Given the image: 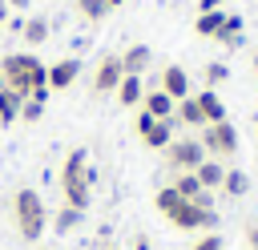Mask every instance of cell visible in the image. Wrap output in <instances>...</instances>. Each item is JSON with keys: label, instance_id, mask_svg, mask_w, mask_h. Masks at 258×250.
Returning a JSON list of instances; mask_svg holds the SVG:
<instances>
[{"label": "cell", "instance_id": "obj_1", "mask_svg": "<svg viewBox=\"0 0 258 250\" xmlns=\"http://www.w3.org/2000/svg\"><path fill=\"white\" fill-rule=\"evenodd\" d=\"M0 85L20 97H32L36 89H48V65H40L32 52H8L0 60Z\"/></svg>", "mask_w": 258, "mask_h": 250}, {"label": "cell", "instance_id": "obj_2", "mask_svg": "<svg viewBox=\"0 0 258 250\" xmlns=\"http://www.w3.org/2000/svg\"><path fill=\"white\" fill-rule=\"evenodd\" d=\"M153 202H157V210L169 218V226H177V230H214V222H218V214H214L210 206H198V202L181 198L173 185L157 190Z\"/></svg>", "mask_w": 258, "mask_h": 250}, {"label": "cell", "instance_id": "obj_3", "mask_svg": "<svg viewBox=\"0 0 258 250\" xmlns=\"http://www.w3.org/2000/svg\"><path fill=\"white\" fill-rule=\"evenodd\" d=\"M93 181H97V169H89L85 149H69V157H64V165H60L64 206H73V210L85 214V206H89V185H93Z\"/></svg>", "mask_w": 258, "mask_h": 250}, {"label": "cell", "instance_id": "obj_4", "mask_svg": "<svg viewBox=\"0 0 258 250\" xmlns=\"http://www.w3.org/2000/svg\"><path fill=\"white\" fill-rule=\"evenodd\" d=\"M12 222H16V234L24 242H36L44 234L48 210H44V202H40L36 190H16V198H12Z\"/></svg>", "mask_w": 258, "mask_h": 250}, {"label": "cell", "instance_id": "obj_5", "mask_svg": "<svg viewBox=\"0 0 258 250\" xmlns=\"http://www.w3.org/2000/svg\"><path fill=\"white\" fill-rule=\"evenodd\" d=\"M161 157H165V165H169V169L189 173V169H198V165L206 161V149H202V141H198V137H173V141L161 149Z\"/></svg>", "mask_w": 258, "mask_h": 250}, {"label": "cell", "instance_id": "obj_6", "mask_svg": "<svg viewBox=\"0 0 258 250\" xmlns=\"http://www.w3.org/2000/svg\"><path fill=\"white\" fill-rule=\"evenodd\" d=\"M198 141H202L206 157H230V153L238 149V129H234L230 121H214V125H206V133H202Z\"/></svg>", "mask_w": 258, "mask_h": 250}, {"label": "cell", "instance_id": "obj_7", "mask_svg": "<svg viewBox=\"0 0 258 250\" xmlns=\"http://www.w3.org/2000/svg\"><path fill=\"white\" fill-rule=\"evenodd\" d=\"M121 77H125V69H121V56H117V52H105V56L97 60V73H93V93H97V97H105V93H117Z\"/></svg>", "mask_w": 258, "mask_h": 250}, {"label": "cell", "instance_id": "obj_8", "mask_svg": "<svg viewBox=\"0 0 258 250\" xmlns=\"http://www.w3.org/2000/svg\"><path fill=\"white\" fill-rule=\"evenodd\" d=\"M77 77H81V60H77V56H64V60H56V65L48 69V93H60V89H69Z\"/></svg>", "mask_w": 258, "mask_h": 250}, {"label": "cell", "instance_id": "obj_9", "mask_svg": "<svg viewBox=\"0 0 258 250\" xmlns=\"http://www.w3.org/2000/svg\"><path fill=\"white\" fill-rule=\"evenodd\" d=\"M161 93L173 97V101L189 97V73H185L181 65H165V69H161Z\"/></svg>", "mask_w": 258, "mask_h": 250}, {"label": "cell", "instance_id": "obj_10", "mask_svg": "<svg viewBox=\"0 0 258 250\" xmlns=\"http://www.w3.org/2000/svg\"><path fill=\"white\" fill-rule=\"evenodd\" d=\"M149 60H153L149 44H129V48L121 52V69H125V77H141V73L149 69Z\"/></svg>", "mask_w": 258, "mask_h": 250}, {"label": "cell", "instance_id": "obj_11", "mask_svg": "<svg viewBox=\"0 0 258 250\" xmlns=\"http://www.w3.org/2000/svg\"><path fill=\"white\" fill-rule=\"evenodd\" d=\"M173 105H177V101L165 97L161 89H149V93L141 97V109H145L149 117H157V121H169V117H173Z\"/></svg>", "mask_w": 258, "mask_h": 250}, {"label": "cell", "instance_id": "obj_12", "mask_svg": "<svg viewBox=\"0 0 258 250\" xmlns=\"http://www.w3.org/2000/svg\"><path fill=\"white\" fill-rule=\"evenodd\" d=\"M194 101H198V109H202V121H206V125H214V121H226V105H222V97H218L214 89L198 93Z\"/></svg>", "mask_w": 258, "mask_h": 250}, {"label": "cell", "instance_id": "obj_13", "mask_svg": "<svg viewBox=\"0 0 258 250\" xmlns=\"http://www.w3.org/2000/svg\"><path fill=\"white\" fill-rule=\"evenodd\" d=\"M173 129H177V121L169 117V121H153L145 133H141V141L149 145V149H165L169 141H173Z\"/></svg>", "mask_w": 258, "mask_h": 250}, {"label": "cell", "instance_id": "obj_14", "mask_svg": "<svg viewBox=\"0 0 258 250\" xmlns=\"http://www.w3.org/2000/svg\"><path fill=\"white\" fill-rule=\"evenodd\" d=\"M141 97H145L141 77H121V85H117V101H121L125 109H133V105H141Z\"/></svg>", "mask_w": 258, "mask_h": 250}, {"label": "cell", "instance_id": "obj_15", "mask_svg": "<svg viewBox=\"0 0 258 250\" xmlns=\"http://www.w3.org/2000/svg\"><path fill=\"white\" fill-rule=\"evenodd\" d=\"M194 177L202 181V190H214V185H222V177H226V165H222V161H214V157H206V161L194 169Z\"/></svg>", "mask_w": 258, "mask_h": 250}, {"label": "cell", "instance_id": "obj_16", "mask_svg": "<svg viewBox=\"0 0 258 250\" xmlns=\"http://www.w3.org/2000/svg\"><path fill=\"white\" fill-rule=\"evenodd\" d=\"M173 121H177V125H206V121H202V109H198L194 97H181V101L173 105Z\"/></svg>", "mask_w": 258, "mask_h": 250}, {"label": "cell", "instance_id": "obj_17", "mask_svg": "<svg viewBox=\"0 0 258 250\" xmlns=\"http://www.w3.org/2000/svg\"><path fill=\"white\" fill-rule=\"evenodd\" d=\"M20 93H12V89H4L0 85V125H12L16 117H20Z\"/></svg>", "mask_w": 258, "mask_h": 250}, {"label": "cell", "instance_id": "obj_18", "mask_svg": "<svg viewBox=\"0 0 258 250\" xmlns=\"http://www.w3.org/2000/svg\"><path fill=\"white\" fill-rule=\"evenodd\" d=\"M222 20H226V12H222V8H210V12H202V16L194 20V32H198V36H210V40H214V32L222 28Z\"/></svg>", "mask_w": 258, "mask_h": 250}, {"label": "cell", "instance_id": "obj_19", "mask_svg": "<svg viewBox=\"0 0 258 250\" xmlns=\"http://www.w3.org/2000/svg\"><path fill=\"white\" fill-rule=\"evenodd\" d=\"M20 36H24L32 48H36V44H44V40H48V20H44V16H32V20H24Z\"/></svg>", "mask_w": 258, "mask_h": 250}, {"label": "cell", "instance_id": "obj_20", "mask_svg": "<svg viewBox=\"0 0 258 250\" xmlns=\"http://www.w3.org/2000/svg\"><path fill=\"white\" fill-rule=\"evenodd\" d=\"M238 36H242V16L226 12V20H222V28L214 32V40H218V44H238Z\"/></svg>", "mask_w": 258, "mask_h": 250}, {"label": "cell", "instance_id": "obj_21", "mask_svg": "<svg viewBox=\"0 0 258 250\" xmlns=\"http://www.w3.org/2000/svg\"><path fill=\"white\" fill-rule=\"evenodd\" d=\"M246 185H250V177H246L242 169H226V177H222V190H226L230 198H242V194H246Z\"/></svg>", "mask_w": 258, "mask_h": 250}, {"label": "cell", "instance_id": "obj_22", "mask_svg": "<svg viewBox=\"0 0 258 250\" xmlns=\"http://www.w3.org/2000/svg\"><path fill=\"white\" fill-rule=\"evenodd\" d=\"M77 12L89 20V24H101L105 16H109V8H105V0H77Z\"/></svg>", "mask_w": 258, "mask_h": 250}, {"label": "cell", "instance_id": "obj_23", "mask_svg": "<svg viewBox=\"0 0 258 250\" xmlns=\"http://www.w3.org/2000/svg\"><path fill=\"white\" fill-rule=\"evenodd\" d=\"M173 190H177L181 198H189V202H194V198L202 194V181H198V177H194V169H189V173H177V177H173Z\"/></svg>", "mask_w": 258, "mask_h": 250}, {"label": "cell", "instance_id": "obj_24", "mask_svg": "<svg viewBox=\"0 0 258 250\" xmlns=\"http://www.w3.org/2000/svg\"><path fill=\"white\" fill-rule=\"evenodd\" d=\"M77 222H81V210H73V206H60V210H56V218H52V226H56L60 234L77 230Z\"/></svg>", "mask_w": 258, "mask_h": 250}, {"label": "cell", "instance_id": "obj_25", "mask_svg": "<svg viewBox=\"0 0 258 250\" xmlns=\"http://www.w3.org/2000/svg\"><path fill=\"white\" fill-rule=\"evenodd\" d=\"M202 77H206V89H218V85H222V81L230 77V69H226L222 60H210V65L202 69Z\"/></svg>", "mask_w": 258, "mask_h": 250}, {"label": "cell", "instance_id": "obj_26", "mask_svg": "<svg viewBox=\"0 0 258 250\" xmlns=\"http://www.w3.org/2000/svg\"><path fill=\"white\" fill-rule=\"evenodd\" d=\"M40 117H44V101H40V97H24V101H20V121L32 125V121H40Z\"/></svg>", "mask_w": 258, "mask_h": 250}, {"label": "cell", "instance_id": "obj_27", "mask_svg": "<svg viewBox=\"0 0 258 250\" xmlns=\"http://www.w3.org/2000/svg\"><path fill=\"white\" fill-rule=\"evenodd\" d=\"M189 250H222V234H214V230H210V234H202Z\"/></svg>", "mask_w": 258, "mask_h": 250}, {"label": "cell", "instance_id": "obj_28", "mask_svg": "<svg viewBox=\"0 0 258 250\" xmlns=\"http://www.w3.org/2000/svg\"><path fill=\"white\" fill-rule=\"evenodd\" d=\"M153 121H157V117H149L145 109H137V137H141V133H145V129H149Z\"/></svg>", "mask_w": 258, "mask_h": 250}, {"label": "cell", "instance_id": "obj_29", "mask_svg": "<svg viewBox=\"0 0 258 250\" xmlns=\"http://www.w3.org/2000/svg\"><path fill=\"white\" fill-rule=\"evenodd\" d=\"M222 4H226V0H202L198 8H202V12H210V8H222Z\"/></svg>", "mask_w": 258, "mask_h": 250}, {"label": "cell", "instance_id": "obj_30", "mask_svg": "<svg viewBox=\"0 0 258 250\" xmlns=\"http://www.w3.org/2000/svg\"><path fill=\"white\" fill-rule=\"evenodd\" d=\"M246 238H250V246L258 250V226H250V230H246Z\"/></svg>", "mask_w": 258, "mask_h": 250}, {"label": "cell", "instance_id": "obj_31", "mask_svg": "<svg viewBox=\"0 0 258 250\" xmlns=\"http://www.w3.org/2000/svg\"><path fill=\"white\" fill-rule=\"evenodd\" d=\"M133 250H153V246H149V238H145V234H141V238H137V242H133Z\"/></svg>", "mask_w": 258, "mask_h": 250}, {"label": "cell", "instance_id": "obj_32", "mask_svg": "<svg viewBox=\"0 0 258 250\" xmlns=\"http://www.w3.org/2000/svg\"><path fill=\"white\" fill-rule=\"evenodd\" d=\"M8 4H12V8H28V0H8Z\"/></svg>", "mask_w": 258, "mask_h": 250}, {"label": "cell", "instance_id": "obj_33", "mask_svg": "<svg viewBox=\"0 0 258 250\" xmlns=\"http://www.w3.org/2000/svg\"><path fill=\"white\" fill-rule=\"evenodd\" d=\"M4 12H8V0H0V20H4Z\"/></svg>", "mask_w": 258, "mask_h": 250}, {"label": "cell", "instance_id": "obj_34", "mask_svg": "<svg viewBox=\"0 0 258 250\" xmlns=\"http://www.w3.org/2000/svg\"><path fill=\"white\" fill-rule=\"evenodd\" d=\"M105 8H121V0H105Z\"/></svg>", "mask_w": 258, "mask_h": 250}, {"label": "cell", "instance_id": "obj_35", "mask_svg": "<svg viewBox=\"0 0 258 250\" xmlns=\"http://www.w3.org/2000/svg\"><path fill=\"white\" fill-rule=\"evenodd\" d=\"M254 73H258V56H254Z\"/></svg>", "mask_w": 258, "mask_h": 250}]
</instances>
